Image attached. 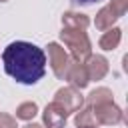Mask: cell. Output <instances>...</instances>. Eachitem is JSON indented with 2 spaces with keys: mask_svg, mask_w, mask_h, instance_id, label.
Wrapping results in <instances>:
<instances>
[{
  "mask_svg": "<svg viewBox=\"0 0 128 128\" xmlns=\"http://www.w3.org/2000/svg\"><path fill=\"white\" fill-rule=\"evenodd\" d=\"M74 114H76V116H74L76 128H98V126H100L98 120H96V116H94V110H92L90 106H82V108L76 110Z\"/></svg>",
  "mask_w": 128,
  "mask_h": 128,
  "instance_id": "11",
  "label": "cell"
},
{
  "mask_svg": "<svg viewBox=\"0 0 128 128\" xmlns=\"http://www.w3.org/2000/svg\"><path fill=\"white\" fill-rule=\"evenodd\" d=\"M36 114H38V104L28 100V102H22V104L16 106V116L14 118L16 120H24V122H32Z\"/></svg>",
  "mask_w": 128,
  "mask_h": 128,
  "instance_id": "14",
  "label": "cell"
},
{
  "mask_svg": "<svg viewBox=\"0 0 128 128\" xmlns=\"http://www.w3.org/2000/svg\"><path fill=\"white\" fill-rule=\"evenodd\" d=\"M4 72L18 84L32 86L46 74V52L32 42H10L2 52Z\"/></svg>",
  "mask_w": 128,
  "mask_h": 128,
  "instance_id": "1",
  "label": "cell"
},
{
  "mask_svg": "<svg viewBox=\"0 0 128 128\" xmlns=\"http://www.w3.org/2000/svg\"><path fill=\"white\" fill-rule=\"evenodd\" d=\"M46 52H48V64L54 72V76L58 80H66V74H68V68L72 64V58L70 54L66 52L64 46H60L58 42H50L46 46Z\"/></svg>",
  "mask_w": 128,
  "mask_h": 128,
  "instance_id": "4",
  "label": "cell"
},
{
  "mask_svg": "<svg viewBox=\"0 0 128 128\" xmlns=\"http://www.w3.org/2000/svg\"><path fill=\"white\" fill-rule=\"evenodd\" d=\"M0 128H18L16 118L6 114V112H0Z\"/></svg>",
  "mask_w": 128,
  "mask_h": 128,
  "instance_id": "15",
  "label": "cell"
},
{
  "mask_svg": "<svg viewBox=\"0 0 128 128\" xmlns=\"http://www.w3.org/2000/svg\"><path fill=\"white\" fill-rule=\"evenodd\" d=\"M24 128H44V124H38V122H28Z\"/></svg>",
  "mask_w": 128,
  "mask_h": 128,
  "instance_id": "17",
  "label": "cell"
},
{
  "mask_svg": "<svg viewBox=\"0 0 128 128\" xmlns=\"http://www.w3.org/2000/svg\"><path fill=\"white\" fill-rule=\"evenodd\" d=\"M62 26H66V28H82V30H86L88 26H90V18L86 16V14H82V12H64L62 14Z\"/></svg>",
  "mask_w": 128,
  "mask_h": 128,
  "instance_id": "12",
  "label": "cell"
},
{
  "mask_svg": "<svg viewBox=\"0 0 128 128\" xmlns=\"http://www.w3.org/2000/svg\"><path fill=\"white\" fill-rule=\"evenodd\" d=\"M66 80L70 82V86H74V88H78V90L86 88L88 82H90V78H88V72H86L84 62L72 60V64H70V68H68V74H66Z\"/></svg>",
  "mask_w": 128,
  "mask_h": 128,
  "instance_id": "9",
  "label": "cell"
},
{
  "mask_svg": "<svg viewBox=\"0 0 128 128\" xmlns=\"http://www.w3.org/2000/svg\"><path fill=\"white\" fill-rule=\"evenodd\" d=\"M52 102H56L66 114H74L76 110H80V108L84 106V96H82L80 90L74 88V86H62V88L56 90Z\"/></svg>",
  "mask_w": 128,
  "mask_h": 128,
  "instance_id": "5",
  "label": "cell"
},
{
  "mask_svg": "<svg viewBox=\"0 0 128 128\" xmlns=\"http://www.w3.org/2000/svg\"><path fill=\"white\" fill-rule=\"evenodd\" d=\"M114 100V94H112V90L110 88H104V86H100V88H96V90H92L86 98H84V104L86 106H90V108H94V106H98V104H104V102H112Z\"/></svg>",
  "mask_w": 128,
  "mask_h": 128,
  "instance_id": "13",
  "label": "cell"
},
{
  "mask_svg": "<svg viewBox=\"0 0 128 128\" xmlns=\"http://www.w3.org/2000/svg\"><path fill=\"white\" fill-rule=\"evenodd\" d=\"M60 40H62V44L68 48L66 52L70 54V58L76 60V62H84V60L92 54L90 38H88L86 30H82V28H66V26H62V30H60Z\"/></svg>",
  "mask_w": 128,
  "mask_h": 128,
  "instance_id": "2",
  "label": "cell"
},
{
  "mask_svg": "<svg viewBox=\"0 0 128 128\" xmlns=\"http://www.w3.org/2000/svg\"><path fill=\"white\" fill-rule=\"evenodd\" d=\"M74 6H92L96 2H102V0H70Z\"/></svg>",
  "mask_w": 128,
  "mask_h": 128,
  "instance_id": "16",
  "label": "cell"
},
{
  "mask_svg": "<svg viewBox=\"0 0 128 128\" xmlns=\"http://www.w3.org/2000/svg\"><path fill=\"white\" fill-rule=\"evenodd\" d=\"M84 66H86V72H88L90 80H102L110 70V64L102 54H90L84 60Z\"/></svg>",
  "mask_w": 128,
  "mask_h": 128,
  "instance_id": "8",
  "label": "cell"
},
{
  "mask_svg": "<svg viewBox=\"0 0 128 128\" xmlns=\"http://www.w3.org/2000/svg\"><path fill=\"white\" fill-rule=\"evenodd\" d=\"M0 2H6V0H0Z\"/></svg>",
  "mask_w": 128,
  "mask_h": 128,
  "instance_id": "18",
  "label": "cell"
},
{
  "mask_svg": "<svg viewBox=\"0 0 128 128\" xmlns=\"http://www.w3.org/2000/svg\"><path fill=\"white\" fill-rule=\"evenodd\" d=\"M92 110H94V116H96L98 124H102V126H116V124H120L124 120V112H122L120 106L114 104V100L98 104Z\"/></svg>",
  "mask_w": 128,
  "mask_h": 128,
  "instance_id": "6",
  "label": "cell"
},
{
  "mask_svg": "<svg viewBox=\"0 0 128 128\" xmlns=\"http://www.w3.org/2000/svg\"><path fill=\"white\" fill-rule=\"evenodd\" d=\"M126 10H128V0H110L106 6H102V8L96 12L94 26L104 32V30L112 28L114 22L126 14Z\"/></svg>",
  "mask_w": 128,
  "mask_h": 128,
  "instance_id": "3",
  "label": "cell"
},
{
  "mask_svg": "<svg viewBox=\"0 0 128 128\" xmlns=\"http://www.w3.org/2000/svg\"><path fill=\"white\" fill-rule=\"evenodd\" d=\"M120 40H122V30L116 28V26H112V28L104 30V34H102L100 40H98V46H100L102 50L110 52V50H116V48L120 46Z\"/></svg>",
  "mask_w": 128,
  "mask_h": 128,
  "instance_id": "10",
  "label": "cell"
},
{
  "mask_svg": "<svg viewBox=\"0 0 128 128\" xmlns=\"http://www.w3.org/2000/svg\"><path fill=\"white\" fill-rule=\"evenodd\" d=\"M66 120H68V114H66L56 102L46 104V108H44V112H42L44 128H64V126H66Z\"/></svg>",
  "mask_w": 128,
  "mask_h": 128,
  "instance_id": "7",
  "label": "cell"
}]
</instances>
